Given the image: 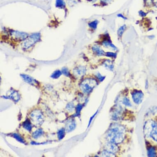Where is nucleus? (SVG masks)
Segmentation results:
<instances>
[{
    "instance_id": "19",
    "label": "nucleus",
    "mask_w": 157,
    "mask_h": 157,
    "mask_svg": "<svg viewBox=\"0 0 157 157\" xmlns=\"http://www.w3.org/2000/svg\"><path fill=\"white\" fill-rule=\"evenodd\" d=\"M151 135L155 140L157 141V127L153 129V130L151 132Z\"/></svg>"
},
{
    "instance_id": "29",
    "label": "nucleus",
    "mask_w": 157,
    "mask_h": 157,
    "mask_svg": "<svg viewBox=\"0 0 157 157\" xmlns=\"http://www.w3.org/2000/svg\"><path fill=\"white\" fill-rule=\"evenodd\" d=\"M97 76V77H98V79H99L100 80H101V81L103 80L104 79V77H102V75H101V74H100V73H98Z\"/></svg>"
},
{
    "instance_id": "1",
    "label": "nucleus",
    "mask_w": 157,
    "mask_h": 157,
    "mask_svg": "<svg viewBox=\"0 0 157 157\" xmlns=\"http://www.w3.org/2000/svg\"><path fill=\"white\" fill-rule=\"evenodd\" d=\"M125 129L123 126L118 124H114L107 135V139L109 142L115 144L121 143L124 138Z\"/></svg>"
},
{
    "instance_id": "3",
    "label": "nucleus",
    "mask_w": 157,
    "mask_h": 157,
    "mask_svg": "<svg viewBox=\"0 0 157 157\" xmlns=\"http://www.w3.org/2000/svg\"><path fill=\"white\" fill-rule=\"evenodd\" d=\"M97 82L92 79H87L84 80L80 85V88L84 93H88L96 86Z\"/></svg>"
},
{
    "instance_id": "13",
    "label": "nucleus",
    "mask_w": 157,
    "mask_h": 157,
    "mask_svg": "<svg viewBox=\"0 0 157 157\" xmlns=\"http://www.w3.org/2000/svg\"><path fill=\"white\" fill-rule=\"evenodd\" d=\"M56 7L58 8H63L65 7V3L63 0H56Z\"/></svg>"
},
{
    "instance_id": "5",
    "label": "nucleus",
    "mask_w": 157,
    "mask_h": 157,
    "mask_svg": "<svg viewBox=\"0 0 157 157\" xmlns=\"http://www.w3.org/2000/svg\"><path fill=\"white\" fill-rule=\"evenodd\" d=\"M10 35L13 39L18 41L25 40L28 37L27 33L17 31H12L10 32Z\"/></svg>"
},
{
    "instance_id": "21",
    "label": "nucleus",
    "mask_w": 157,
    "mask_h": 157,
    "mask_svg": "<svg viewBox=\"0 0 157 157\" xmlns=\"http://www.w3.org/2000/svg\"><path fill=\"white\" fill-rule=\"evenodd\" d=\"M123 104H125V106H128V107H130L132 105L130 101L128 98H124L123 100Z\"/></svg>"
},
{
    "instance_id": "6",
    "label": "nucleus",
    "mask_w": 157,
    "mask_h": 157,
    "mask_svg": "<svg viewBox=\"0 0 157 157\" xmlns=\"http://www.w3.org/2000/svg\"><path fill=\"white\" fill-rule=\"evenodd\" d=\"M132 99L134 103L139 104L141 103L144 97L142 92L139 91H135L132 94Z\"/></svg>"
},
{
    "instance_id": "10",
    "label": "nucleus",
    "mask_w": 157,
    "mask_h": 157,
    "mask_svg": "<svg viewBox=\"0 0 157 157\" xmlns=\"http://www.w3.org/2000/svg\"><path fill=\"white\" fill-rule=\"evenodd\" d=\"M21 75L26 82L29 83L30 84H32V85H34L35 84L36 81L33 79V78L31 77V76L26 75V74H21Z\"/></svg>"
},
{
    "instance_id": "17",
    "label": "nucleus",
    "mask_w": 157,
    "mask_h": 157,
    "mask_svg": "<svg viewBox=\"0 0 157 157\" xmlns=\"http://www.w3.org/2000/svg\"><path fill=\"white\" fill-rule=\"evenodd\" d=\"M62 74L61 72L59 70H57L53 72L51 76V77L53 79H57L60 77Z\"/></svg>"
},
{
    "instance_id": "26",
    "label": "nucleus",
    "mask_w": 157,
    "mask_h": 157,
    "mask_svg": "<svg viewBox=\"0 0 157 157\" xmlns=\"http://www.w3.org/2000/svg\"><path fill=\"white\" fill-rule=\"evenodd\" d=\"M155 151L153 148H151L148 151V155L149 156H154Z\"/></svg>"
},
{
    "instance_id": "33",
    "label": "nucleus",
    "mask_w": 157,
    "mask_h": 157,
    "mask_svg": "<svg viewBox=\"0 0 157 157\" xmlns=\"http://www.w3.org/2000/svg\"><path fill=\"white\" fill-rule=\"evenodd\" d=\"M92 1H93V2H95L96 1V0H91Z\"/></svg>"
},
{
    "instance_id": "7",
    "label": "nucleus",
    "mask_w": 157,
    "mask_h": 157,
    "mask_svg": "<svg viewBox=\"0 0 157 157\" xmlns=\"http://www.w3.org/2000/svg\"><path fill=\"white\" fill-rule=\"evenodd\" d=\"M86 68L84 66H78L74 69L73 73L77 77H81L86 73Z\"/></svg>"
},
{
    "instance_id": "9",
    "label": "nucleus",
    "mask_w": 157,
    "mask_h": 157,
    "mask_svg": "<svg viewBox=\"0 0 157 157\" xmlns=\"http://www.w3.org/2000/svg\"><path fill=\"white\" fill-rule=\"evenodd\" d=\"M92 50L94 53L99 56H102L105 55V52L103 51L100 46L97 45H95L93 46Z\"/></svg>"
},
{
    "instance_id": "16",
    "label": "nucleus",
    "mask_w": 157,
    "mask_h": 157,
    "mask_svg": "<svg viewBox=\"0 0 157 157\" xmlns=\"http://www.w3.org/2000/svg\"><path fill=\"white\" fill-rule=\"evenodd\" d=\"M126 28V25H123V26H122L120 27V28L118 30V31H117V34H118V36L121 37L122 36V35H123V33H124V31H125Z\"/></svg>"
},
{
    "instance_id": "11",
    "label": "nucleus",
    "mask_w": 157,
    "mask_h": 157,
    "mask_svg": "<svg viewBox=\"0 0 157 157\" xmlns=\"http://www.w3.org/2000/svg\"><path fill=\"white\" fill-rule=\"evenodd\" d=\"M75 127V122L73 120H70L67 122L66 124V131L70 132L72 131Z\"/></svg>"
},
{
    "instance_id": "20",
    "label": "nucleus",
    "mask_w": 157,
    "mask_h": 157,
    "mask_svg": "<svg viewBox=\"0 0 157 157\" xmlns=\"http://www.w3.org/2000/svg\"><path fill=\"white\" fill-rule=\"evenodd\" d=\"M65 135V130L64 129H61L58 132V137L59 139H61L63 138Z\"/></svg>"
},
{
    "instance_id": "2",
    "label": "nucleus",
    "mask_w": 157,
    "mask_h": 157,
    "mask_svg": "<svg viewBox=\"0 0 157 157\" xmlns=\"http://www.w3.org/2000/svg\"><path fill=\"white\" fill-rule=\"evenodd\" d=\"M41 35L39 33H34L25 39L22 44V47L24 49L31 48L40 40Z\"/></svg>"
},
{
    "instance_id": "22",
    "label": "nucleus",
    "mask_w": 157,
    "mask_h": 157,
    "mask_svg": "<svg viewBox=\"0 0 157 157\" xmlns=\"http://www.w3.org/2000/svg\"><path fill=\"white\" fill-rule=\"evenodd\" d=\"M102 156H104V157H112V156H114V155H113V154L109 152V151H103L102 153Z\"/></svg>"
},
{
    "instance_id": "23",
    "label": "nucleus",
    "mask_w": 157,
    "mask_h": 157,
    "mask_svg": "<svg viewBox=\"0 0 157 157\" xmlns=\"http://www.w3.org/2000/svg\"><path fill=\"white\" fill-rule=\"evenodd\" d=\"M104 64L105 67H107L109 69H110V70L113 69V65L111 64V62L109 61H107L104 63Z\"/></svg>"
},
{
    "instance_id": "30",
    "label": "nucleus",
    "mask_w": 157,
    "mask_h": 157,
    "mask_svg": "<svg viewBox=\"0 0 157 157\" xmlns=\"http://www.w3.org/2000/svg\"><path fill=\"white\" fill-rule=\"evenodd\" d=\"M101 1L104 2V3H109L110 1H111V0H101Z\"/></svg>"
},
{
    "instance_id": "15",
    "label": "nucleus",
    "mask_w": 157,
    "mask_h": 157,
    "mask_svg": "<svg viewBox=\"0 0 157 157\" xmlns=\"http://www.w3.org/2000/svg\"><path fill=\"white\" fill-rule=\"evenodd\" d=\"M23 126L25 129H26L28 131H31V130L32 127H31V123H30V121L28 119H27L26 121L24 122L23 124Z\"/></svg>"
},
{
    "instance_id": "12",
    "label": "nucleus",
    "mask_w": 157,
    "mask_h": 157,
    "mask_svg": "<svg viewBox=\"0 0 157 157\" xmlns=\"http://www.w3.org/2000/svg\"><path fill=\"white\" fill-rule=\"evenodd\" d=\"M102 44L105 47L111 48L114 50H116L117 49V48L115 47V45L112 44L110 41L107 40L104 41L102 42Z\"/></svg>"
},
{
    "instance_id": "28",
    "label": "nucleus",
    "mask_w": 157,
    "mask_h": 157,
    "mask_svg": "<svg viewBox=\"0 0 157 157\" xmlns=\"http://www.w3.org/2000/svg\"><path fill=\"white\" fill-rule=\"evenodd\" d=\"M14 137L16 138V139H17L18 141H19L20 142H23V139L20 137V136H19V135L17 134H14Z\"/></svg>"
},
{
    "instance_id": "25",
    "label": "nucleus",
    "mask_w": 157,
    "mask_h": 157,
    "mask_svg": "<svg viewBox=\"0 0 157 157\" xmlns=\"http://www.w3.org/2000/svg\"><path fill=\"white\" fill-rule=\"evenodd\" d=\"M105 55L106 56L108 57H113V58H115L116 56V54L112 52H107L105 54Z\"/></svg>"
},
{
    "instance_id": "14",
    "label": "nucleus",
    "mask_w": 157,
    "mask_h": 157,
    "mask_svg": "<svg viewBox=\"0 0 157 157\" xmlns=\"http://www.w3.org/2000/svg\"><path fill=\"white\" fill-rule=\"evenodd\" d=\"M42 134H43V131L41 129H39L33 133V138L35 139H37L39 137H40Z\"/></svg>"
},
{
    "instance_id": "24",
    "label": "nucleus",
    "mask_w": 157,
    "mask_h": 157,
    "mask_svg": "<svg viewBox=\"0 0 157 157\" xmlns=\"http://www.w3.org/2000/svg\"><path fill=\"white\" fill-rule=\"evenodd\" d=\"M62 72L65 76H69L70 75V73H69L68 69L66 68L65 67L62 68Z\"/></svg>"
},
{
    "instance_id": "18",
    "label": "nucleus",
    "mask_w": 157,
    "mask_h": 157,
    "mask_svg": "<svg viewBox=\"0 0 157 157\" xmlns=\"http://www.w3.org/2000/svg\"><path fill=\"white\" fill-rule=\"evenodd\" d=\"M98 24V21L97 20H95L89 23L88 25L91 28L95 29L97 27Z\"/></svg>"
},
{
    "instance_id": "27",
    "label": "nucleus",
    "mask_w": 157,
    "mask_h": 157,
    "mask_svg": "<svg viewBox=\"0 0 157 157\" xmlns=\"http://www.w3.org/2000/svg\"><path fill=\"white\" fill-rule=\"evenodd\" d=\"M67 108L69 111H72L74 108V104H73L72 103H70L68 104V105H67Z\"/></svg>"
},
{
    "instance_id": "4",
    "label": "nucleus",
    "mask_w": 157,
    "mask_h": 157,
    "mask_svg": "<svg viewBox=\"0 0 157 157\" xmlns=\"http://www.w3.org/2000/svg\"><path fill=\"white\" fill-rule=\"evenodd\" d=\"M31 120L36 125H39L43 122V116L41 112L39 111H35L31 114Z\"/></svg>"
},
{
    "instance_id": "8",
    "label": "nucleus",
    "mask_w": 157,
    "mask_h": 157,
    "mask_svg": "<svg viewBox=\"0 0 157 157\" xmlns=\"http://www.w3.org/2000/svg\"><path fill=\"white\" fill-rule=\"evenodd\" d=\"M106 148L107 151L113 153H116L118 151V148L115 144L109 142L106 145Z\"/></svg>"
},
{
    "instance_id": "31",
    "label": "nucleus",
    "mask_w": 157,
    "mask_h": 157,
    "mask_svg": "<svg viewBox=\"0 0 157 157\" xmlns=\"http://www.w3.org/2000/svg\"><path fill=\"white\" fill-rule=\"evenodd\" d=\"M153 2L154 5L157 7V0H153Z\"/></svg>"
},
{
    "instance_id": "32",
    "label": "nucleus",
    "mask_w": 157,
    "mask_h": 157,
    "mask_svg": "<svg viewBox=\"0 0 157 157\" xmlns=\"http://www.w3.org/2000/svg\"><path fill=\"white\" fill-rule=\"evenodd\" d=\"M118 17H122V18H123V19H126V18H125V17H123V16L122 14H119L118 15Z\"/></svg>"
}]
</instances>
